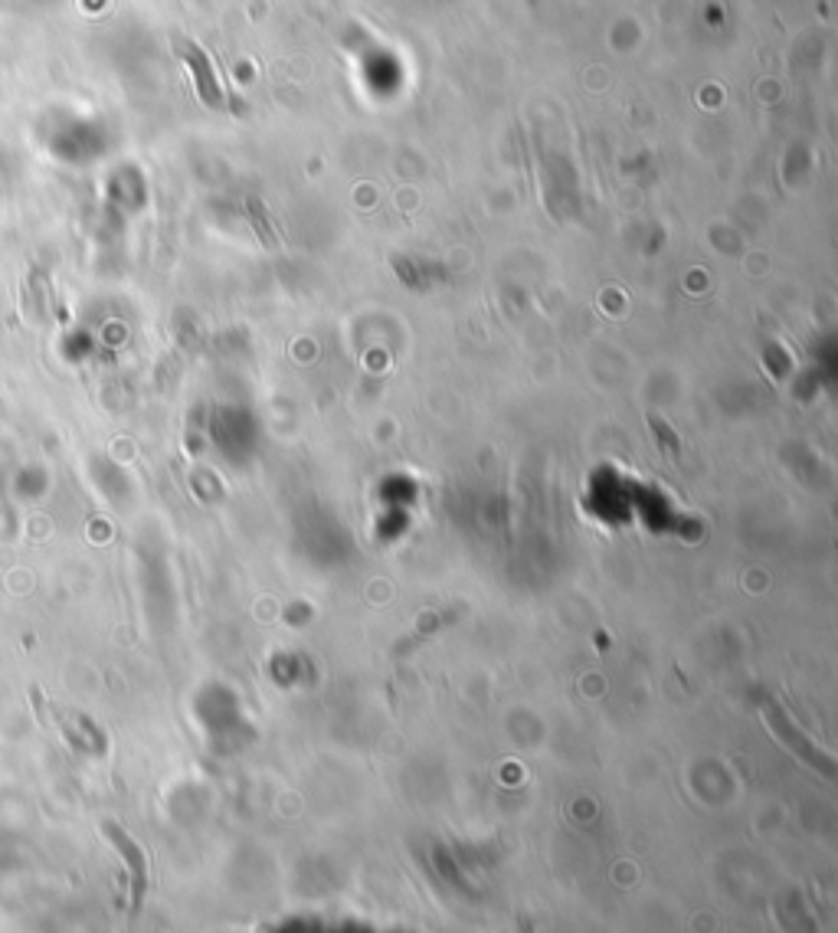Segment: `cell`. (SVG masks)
Segmentation results:
<instances>
[{
	"label": "cell",
	"mask_w": 838,
	"mask_h": 933,
	"mask_svg": "<svg viewBox=\"0 0 838 933\" xmlns=\"http://www.w3.org/2000/svg\"><path fill=\"white\" fill-rule=\"evenodd\" d=\"M649 426H652V433L658 436V446H662L665 456H672V459H675L678 452H681V446H678V436L672 433V426H668V423H665L658 413H649Z\"/></svg>",
	"instance_id": "7a4b0ae2"
},
{
	"label": "cell",
	"mask_w": 838,
	"mask_h": 933,
	"mask_svg": "<svg viewBox=\"0 0 838 933\" xmlns=\"http://www.w3.org/2000/svg\"><path fill=\"white\" fill-rule=\"evenodd\" d=\"M766 714H770V724L776 727V734H780V737L786 740L789 747H796V753H799L802 760H809V763H819V753L812 750V747H806V744H802V737L796 734V727L789 724L786 717H783L780 711L773 708V704H766Z\"/></svg>",
	"instance_id": "6da1fadb"
}]
</instances>
